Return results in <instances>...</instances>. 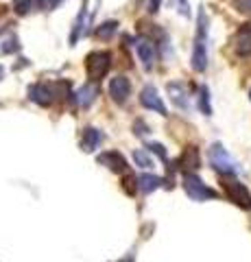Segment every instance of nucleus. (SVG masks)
<instances>
[{
  "label": "nucleus",
  "mask_w": 251,
  "mask_h": 262,
  "mask_svg": "<svg viewBox=\"0 0 251 262\" xmlns=\"http://www.w3.org/2000/svg\"><path fill=\"white\" fill-rule=\"evenodd\" d=\"M208 35H210V18L206 13V7H199L197 33H194V44L190 55V66L194 72H206L208 68Z\"/></svg>",
  "instance_id": "f257e3e1"
},
{
  "label": "nucleus",
  "mask_w": 251,
  "mask_h": 262,
  "mask_svg": "<svg viewBox=\"0 0 251 262\" xmlns=\"http://www.w3.org/2000/svg\"><path fill=\"white\" fill-rule=\"evenodd\" d=\"M70 83L68 81H37V83L29 85V101H33L39 107H51L59 98L72 96L68 94Z\"/></svg>",
  "instance_id": "f03ea898"
},
{
  "label": "nucleus",
  "mask_w": 251,
  "mask_h": 262,
  "mask_svg": "<svg viewBox=\"0 0 251 262\" xmlns=\"http://www.w3.org/2000/svg\"><path fill=\"white\" fill-rule=\"evenodd\" d=\"M111 68V53L109 51H92L85 57V72L87 79L99 83L101 79L107 77V72Z\"/></svg>",
  "instance_id": "7ed1b4c3"
},
{
  "label": "nucleus",
  "mask_w": 251,
  "mask_h": 262,
  "mask_svg": "<svg viewBox=\"0 0 251 262\" xmlns=\"http://www.w3.org/2000/svg\"><path fill=\"white\" fill-rule=\"evenodd\" d=\"M184 190L186 194L190 196L192 201H210V199H218V192L214 190V188H210L208 184H203V179H201L197 173H186L184 179Z\"/></svg>",
  "instance_id": "20e7f679"
},
{
  "label": "nucleus",
  "mask_w": 251,
  "mask_h": 262,
  "mask_svg": "<svg viewBox=\"0 0 251 262\" xmlns=\"http://www.w3.org/2000/svg\"><path fill=\"white\" fill-rule=\"evenodd\" d=\"M208 158H210V164H212V168L216 170L218 175H236L238 168H236V162L232 160V155L227 153V149L221 144V142H214L210 146L208 151Z\"/></svg>",
  "instance_id": "39448f33"
},
{
  "label": "nucleus",
  "mask_w": 251,
  "mask_h": 262,
  "mask_svg": "<svg viewBox=\"0 0 251 262\" xmlns=\"http://www.w3.org/2000/svg\"><path fill=\"white\" fill-rule=\"evenodd\" d=\"M133 48L138 53V59L142 61V68L144 70H153L155 63L159 59V51H157V42L151 39L149 35H138L133 39Z\"/></svg>",
  "instance_id": "423d86ee"
},
{
  "label": "nucleus",
  "mask_w": 251,
  "mask_h": 262,
  "mask_svg": "<svg viewBox=\"0 0 251 262\" xmlns=\"http://www.w3.org/2000/svg\"><path fill=\"white\" fill-rule=\"evenodd\" d=\"M223 179H225L223 188H225V194H227V199L234 201L242 210H251V192L247 190V186L240 184L238 179H236V175H225Z\"/></svg>",
  "instance_id": "0eeeda50"
},
{
  "label": "nucleus",
  "mask_w": 251,
  "mask_h": 262,
  "mask_svg": "<svg viewBox=\"0 0 251 262\" xmlns=\"http://www.w3.org/2000/svg\"><path fill=\"white\" fill-rule=\"evenodd\" d=\"M140 105H142L144 110L159 114V116H168V110H166L164 101H162V96H159V92H157V88H155V85H151V83L142 88V92H140Z\"/></svg>",
  "instance_id": "6e6552de"
},
{
  "label": "nucleus",
  "mask_w": 251,
  "mask_h": 262,
  "mask_svg": "<svg viewBox=\"0 0 251 262\" xmlns=\"http://www.w3.org/2000/svg\"><path fill=\"white\" fill-rule=\"evenodd\" d=\"M166 92H168V96H171V103L175 105L177 110L190 112V92H188V85L181 83V81H171V83H166Z\"/></svg>",
  "instance_id": "1a4fd4ad"
},
{
  "label": "nucleus",
  "mask_w": 251,
  "mask_h": 262,
  "mask_svg": "<svg viewBox=\"0 0 251 262\" xmlns=\"http://www.w3.org/2000/svg\"><path fill=\"white\" fill-rule=\"evenodd\" d=\"M109 96L116 105H125L131 96V81H129L125 75H116L114 79L109 81Z\"/></svg>",
  "instance_id": "9d476101"
},
{
  "label": "nucleus",
  "mask_w": 251,
  "mask_h": 262,
  "mask_svg": "<svg viewBox=\"0 0 251 262\" xmlns=\"http://www.w3.org/2000/svg\"><path fill=\"white\" fill-rule=\"evenodd\" d=\"M96 162H99L101 166L109 168L111 173H116V175H125L129 170V164L125 160V155L118 153V151H105L101 155H96Z\"/></svg>",
  "instance_id": "9b49d317"
},
{
  "label": "nucleus",
  "mask_w": 251,
  "mask_h": 262,
  "mask_svg": "<svg viewBox=\"0 0 251 262\" xmlns=\"http://www.w3.org/2000/svg\"><path fill=\"white\" fill-rule=\"evenodd\" d=\"M99 96H101V88L96 85L94 81H90V83H83V88H79L77 92L72 94V98H75V103L79 105L81 110L92 107V103H94Z\"/></svg>",
  "instance_id": "f8f14e48"
},
{
  "label": "nucleus",
  "mask_w": 251,
  "mask_h": 262,
  "mask_svg": "<svg viewBox=\"0 0 251 262\" xmlns=\"http://www.w3.org/2000/svg\"><path fill=\"white\" fill-rule=\"evenodd\" d=\"M105 140V134L101 129L96 127H85L83 131H81V151L83 153H94L96 149L101 146V142Z\"/></svg>",
  "instance_id": "ddd939ff"
},
{
  "label": "nucleus",
  "mask_w": 251,
  "mask_h": 262,
  "mask_svg": "<svg viewBox=\"0 0 251 262\" xmlns=\"http://www.w3.org/2000/svg\"><path fill=\"white\" fill-rule=\"evenodd\" d=\"M87 15H90V9H87V0H83L81 9L77 13L75 22H72V31H70V46H77L79 39L85 35V24H87Z\"/></svg>",
  "instance_id": "4468645a"
},
{
  "label": "nucleus",
  "mask_w": 251,
  "mask_h": 262,
  "mask_svg": "<svg viewBox=\"0 0 251 262\" xmlns=\"http://www.w3.org/2000/svg\"><path fill=\"white\" fill-rule=\"evenodd\" d=\"M234 53L238 57H251V27H242L234 37Z\"/></svg>",
  "instance_id": "2eb2a0df"
},
{
  "label": "nucleus",
  "mask_w": 251,
  "mask_h": 262,
  "mask_svg": "<svg viewBox=\"0 0 251 262\" xmlns=\"http://www.w3.org/2000/svg\"><path fill=\"white\" fill-rule=\"evenodd\" d=\"M162 186H164V179L157 177V175H151V173L138 175V190L144 192V194L155 192V190H159Z\"/></svg>",
  "instance_id": "dca6fc26"
},
{
  "label": "nucleus",
  "mask_w": 251,
  "mask_h": 262,
  "mask_svg": "<svg viewBox=\"0 0 251 262\" xmlns=\"http://www.w3.org/2000/svg\"><path fill=\"white\" fill-rule=\"evenodd\" d=\"M181 166L186 168H192V170H197L201 166V158H199V151H197V146H188V149L184 151L181 155V160H179Z\"/></svg>",
  "instance_id": "f3484780"
},
{
  "label": "nucleus",
  "mask_w": 251,
  "mask_h": 262,
  "mask_svg": "<svg viewBox=\"0 0 251 262\" xmlns=\"http://www.w3.org/2000/svg\"><path fill=\"white\" fill-rule=\"evenodd\" d=\"M118 27H120V24L116 20H105V22L99 24V29H96V35H99L103 42H107V39H111V37L116 35Z\"/></svg>",
  "instance_id": "a211bd4d"
},
{
  "label": "nucleus",
  "mask_w": 251,
  "mask_h": 262,
  "mask_svg": "<svg viewBox=\"0 0 251 262\" xmlns=\"http://www.w3.org/2000/svg\"><path fill=\"white\" fill-rule=\"evenodd\" d=\"M199 110L203 116H212V103H210V88L208 85L199 88Z\"/></svg>",
  "instance_id": "6ab92c4d"
},
{
  "label": "nucleus",
  "mask_w": 251,
  "mask_h": 262,
  "mask_svg": "<svg viewBox=\"0 0 251 262\" xmlns=\"http://www.w3.org/2000/svg\"><path fill=\"white\" fill-rule=\"evenodd\" d=\"M15 53H20V39H18V35L11 33V35L0 44V55H15Z\"/></svg>",
  "instance_id": "aec40b11"
},
{
  "label": "nucleus",
  "mask_w": 251,
  "mask_h": 262,
  "mask_svg": "<svg viewBox=\"0 0 251 262\" xmlns=\"http://www.w3.org/2000/svg\"><path fill=\"white\" fill-rule=\"evenodd\" d=\"M31 9H39V0H13V11L18 15H27Z\"/></svg>",
  "instance_id": "412c9836"
},
{
  "label": "nucleus",
  "mask_w": 251,
  "mask_h": 262,
  "mask_svg": "<svg viewBox=\"0 0 251 262\" xmlns=\"http://www.w3.org/2000/svg\"><path fill=\"white\" fill-rule=\"evenodd\" d=\"M133 162H135V166H140V168H144V170H149V168L155 166V164H153V160L149 158L144 149H135V151H133Z\"/></svg>",
  "instance_id": "4be33fe9"
},
{
  "label": "nucleus",
  "mask_w": 251,
  "mask_h": 262,
  "mask_svg": "<svg viewBox=\"0 0 251 262\" xmlns=\"http://www.w3.org/2000/svg\"><path fill=\"white\" fill-rule=\"evenodd\" d=\"M147 151L153 153V155H157L164 164H168V151H166V146L162 142H147Z\"/></svg>",
  "instance_id": "5701e85b"
},
{
  "label": "nucleus",
  "mask_w": 251,
  "mask_h": 262,
  "mask_svg": "<svg viewBox=\"0 0 251 262\" xmlns=\"http://www.w3.org/2000/svg\"><path fill=\"white\" fill-rule=\"evenodd\" d=\"M133 134H135L138 138H144V136H149V134H151V127H149L142 118H138V120L133 122Z\"/></svg>",
  "instance_id": "b1692460"
},
{
  "label": "nucleus",
  "mask_w": 251,
  "mask_h": 262,
  "mask_svg": "<svg viewBox=\"0 0 251 262\" xmlns=\"http://www.w3.org/2000/svg\"><path fill=\"white\" fill-rule=\"evenodd\" d=\"M234 7H236V11L251 15V0H234Z\"/></svg>",
  "instance_id": "393cba45"
},
{
  "label": "nucleus",
  "mask_w": 251,
  "mask_h": 262,
  "mask_svg": "<svg viewBox=\"0 0 251 262\" xmlns=\"http://www.w3.org/2000/svg\"><path fill=\"white\" fill-rule=\"evenodd\" d=\"M159 7H162V0H149V5H147V11L151 15H155L159 11Z\"/></svg>",
  "instance_id": "a878e982"
},
{
  "label": "nucleus",
  "mask_w": 251,
  "mask_h": 262,
  "mask_svg": "<svg viewBox=\"0 0 251 262\" xmlns=\"http://www.w3.org/2000/svg\"><path fill=\"white\" fill-rule=\"evenodd\" d=\"M177 7H179V13L188 18V15H190V5H188V0H177Z\"/></svg>",
  "instance_id": "bb28decb"
},
{
  "label": "nucleus",
  "mask_w": 251,
  "mask_h": 262,
  "mask_svg": "<svg viewBox=\"0 0 251 262\" xmlns=\"http://www.w3.org/2000/svg\"><path fill=\"white\" fill-rule=\"evenodd\" d=\"M3 77H5V68L0 66V81H3Z\"/></svg>",
  "instance_id": "cd10ccee"
},
{
  "label": "nucleus",
  "mask_w": 251,
  "mask_h": 262,
  "mask_svg": "<svg viewBox=\"0 0 251 262\" xmlns=\"http://www.w3.org/2000/svg\"><path fill=\"white\" fill-rule=\"evenodd\" d=\"M249 98H251V88H249Z\"/></svg>",
  "instance_id": "c85d7f7f"
}]
</instances>
